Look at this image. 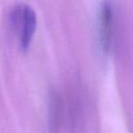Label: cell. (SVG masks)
I'll return each mask as SVG.
<instances>
[{
  "instance_id": "2",
  "label": "cell",
  "mask_w": 133,
  "mask_h": 133,
  "mask_svg": "<svg viewBox=\"0 0 133 133\" xmlns=\"http://www.w3.org/2000/svg\"><path fill=\"white\" fill-rule=\"evenodd\" d=\"M111 26H112V12L110 6L106 4L102 8L101 12V38L105 48H108L109 45Z\"/></svg>"
},
{
  "instance_id": "1",
  "label": "cell",
  "mask_w": 133,
  "mask_h": 133,
  "mask_svg": "<svg viewBox=\"0 0 133 133\" xmlns=\"http://www.w3.org/2000/svg\"><path fill=\"white\" fill-rule=\"evenodd\" d=\"M11 17L21 48L26 50L31 44L37 28V15L29 6L21 5L13 10Z\"/></svg>"
}]
</instances>
